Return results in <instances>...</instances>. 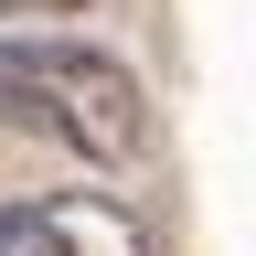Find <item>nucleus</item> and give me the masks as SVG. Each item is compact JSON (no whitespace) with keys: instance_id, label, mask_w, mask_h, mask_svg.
<instances>
[{"instance_id":"obj_1","label":"nucleus","mask_w":256,"mask_h":256,"mask_svg":"<svg viewBox=\"0 0 256 256\" xmlns=\"http://www.w3.org/2000/svg\"><path fill=\"white\" fill-rule=\"evenodd\" d=\"M0 118L54 139V150H75L86 171H118V160L150 150L139 75L107 43H75V32H0Z\"/></svg>"},{"instance_id":"obj_2","label":"nucleus","mask_w":256,"mask_h":256,"mask_svg":"<svg viewBox=\"0 0 256 256\" xmlns=\"http://www.w3.org/2000/svg\"><path fill=\"white\" fill-rule=\"evenodd\" d=\"M0 256H150V224L118 192H43L0 203Z\"/></svg>"},{"instance_id":"obj_3","label":"nucleus","mask_w":256,"mask_h":256,"mask_svg":"<svg viewBox=\"0 0 256 256\" xmlns=\"http://www.w3.org/2000/svg\"><path fill=\"white\" fill-rule=\"evenodd\" d=\"M0 11H86V0H0Z\"/></svg>"}]
</instances>
